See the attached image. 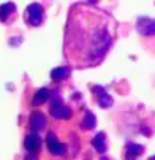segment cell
I'll return each mask as SVG.
<instances>
[{
	"mask_svg": "<svg viewBox=\"0 0 155 160\" xmlns=\"http://www.w3.org/2000/svg\"><path fill=\"white\" fill-rule=\"evenodd\" d=\"M116 40V21L90 3H75L66 18L63 56L75 68L100 65Z\"/></svg>",
	"mask_w": 155,
	"mask_h": 160,
	"instance_id": "1",
	"label": "cell"
},
{
	"mask_svg": "<svg viewBox=\"0 0 155 160\" xmlns=\"http://www.w3.org/2000/svg\"><path fill=\"white\" fill-rule=\"evenodd\" d=\"M24 19H26V22H27V26H30V27H38V26H41V22H43V19H44V11H43L41 5H40V3H32V5H29L27 10H26V13H24Z\"/></svg>",
	"mask_w": 155,
	"mask_h": 160,
	"instance_id": "2",
	"label": "cell"
},
{
	"mask_svg": "<svg viewBox=\"0 0 155 160\" xmlns=\"http://www.w3.org/2000/svg\"><path fill=\"white\" fill-rule=\"evenodd\" d=\"M14 14H16V5L13 2L0 5V21L2 22H10Z\"/></svg>",
	"mask_w": 155,
	"mask_h": 160,
	"instance_id": "3",
	"label": "cell"
},
{
	"mask_svg": "<svg viewBox=\"0 0 155 160\" xmlns=\"http://www.w3.org/2000/svg\"><path fill=\"white\" fill-rule=\"evenodd\" d=\"M143 152V148L138 146V144H128V151H127V160H131V158H136L138 154Z\"/></svg>",
	"mask_w": 155,
	"mask_h": 160,
	"instance_id": "4",
	"label": "cell"
},
{
	"mask_svg": "<svg viewBox=\"0 0 155 160\" xmlns=\"http://www.w3.org/2000/svg\"><path fill=\"white\" fill-rule=\"evenodd\" d=\"M68 68H57V70H52V73H51V78L52 79H62V78H66L68 76Z\"/></svg>",
	"mask_w": 155,
	"mask_h": 160,
	"instance_id": "5",
	"label": "cell"
},
{
	"mask_svg": "<svg viewBox=\"0 0 155 160\" xmlns=\"http://www.w3.org/2000/svg\"><path fill=\"white\" fill-rule=\"evenodd\" d=\"M101 140H103V133H101V135H98V138H97V140L94 141L95 148H97V149H98L100 152H103V151H104V146L101 144Z\"/></svg>",
	"mask_w": 155,
	"mask_h": 160,
	"instance_id": "6",
	"label": "cell"
},
{
	"mask_svg": "<svg viewBox=\"0 0 155 160\" xmlns=\"http://www.w3.org/2000/svg\"><path fill=\"white\" fill-rule=\"evenodd\" d=\"M150 160H155V157H153V158H150Z\"/></svg>",
	"mask_w": 155,
	"mask_h": 160,
	"instance_id": "7",
	"label": "cell"
}]
</instances>
